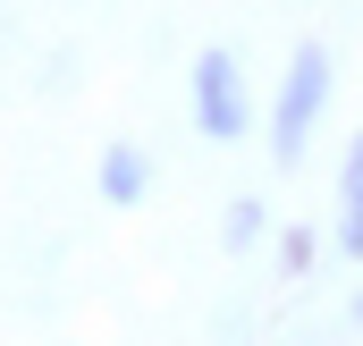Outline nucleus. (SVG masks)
Instances as JSON below:
<instances>
[{
	"instance_id": "2",
	"label": "nucleus",
	"mask_w": 363,
	"mask_h": 346,
	"mask_svg": "<svg viewBox=\"0 0 363 346\" xmlns=\"http://www.w3.org/2000/svg\"><path fill=\"white\" fill-rule=\"evenodd\" d=\"M245 118H254V101H245V68H237L228 51H203V60H194V127H203L211 144H237Z\"/></svg>"
},
{
	"instance_id": "4",
	"label": "nucleus",
	"mask_w": 363,
	"mask_h": 346,
	"mask_svg": "<svg viewBox=\"0 0 363 346\" xmlns=\"http://www.w3.org/2000/svg\"><path fill=\"white\" fill-rule=\"evenodd\" d=\"M254 237H262V203L237 194V203H228V245H254Z\"/></svg>"
},
{
	"instance_id": "6",
	"label": "nucleus",
	"mask_w": 363,
	"mask_h": 346,
	"mask_svg": "<svg viewBox=\"0 0 363 346\" xmlns=\"http://www.w3.org/2000/svg\"><path fill=\"white\" fill-rule=\"evenodd\" d=\"M338 194H347V203H363V135H355V152H347V169H338Z\"/></svg>"
},
{
	"instance_id": "3",
	"label": "nucleus",
	"mask_w": 363,
	"mask_h": 346,
	"mask_svg": "<svg viewBox=\"0 0 363 346\" xmlns=\"http://www.w3.org/2000/svg\"><path fill=\"white\" fill-rule=\"evenodd\" d=\"M144 152H135V144H110V152H101V203H144Z\"/></svg>"
},
{
	"instance_id": "7",
	"label": "nucleus",
	"mask_w": 363,
	"mask_h": 346,
	"mask_svg": "<svg viewBox=\"0 0 363 346\" xmlns=\"http://www.w3.org/2000/svg\"><path fill=\"white\" fill-rule=\"evenodd\" d=\"M338 237H347V254L363 262V203H347V220H338Z\"/></svg>"
},
{
	"instance_id": "5",
	"label": "nucleus",
	"mask_w": 363,
	"mask_h": 346,
	"mask_svg": "<svg viewBox=\"0 0 363 346\" xmlns=\"http://www.w3.org/2000/svg\"><path fill=\"white\" fill-rule=\"evenodd\" d=\"M313 254H321L313 228H287V237H279V262H287V270H313Z\"/></svg>"
},
{
	"instance_id": "1",
	"label": "nucleus",
	"mask_w": 363,
	"mask_h": 346,
	"mask_svg": "<svg viewBox=\"0 0 363 346\" xmlns=\"http://www.w3.org/2000/svg\"><path fill=\"white\" fill-rule=\"evenodd\" d=\"M321 110H330V51L304 43V51L287 60V77H279V110H271V152H279V161L304 152V135H313Z\"/></svg>"
}]
</instances>
